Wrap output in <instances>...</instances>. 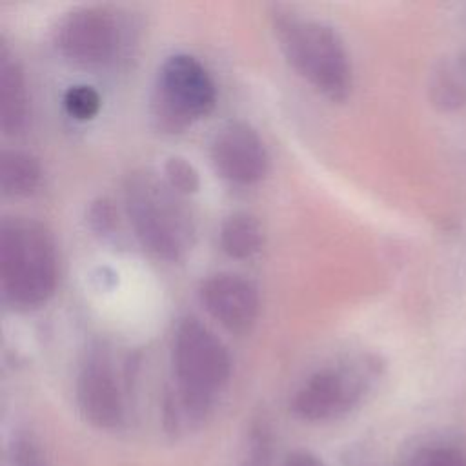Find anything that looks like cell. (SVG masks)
I'll return each instance as SVG.
<instances>
[{
    "label": "cell",
    "instance_id": "3",
    "mask_svg": "<svg viewBox=\"0 0 466 466\" xmlns=\"http://www.w3.org/2000/svg\"><path fill=\"white\" fill-rule=\"evenodd\" d=\"M58 279L56 249L44 224L25 217L0 226V286L5 300L20 309L46 304Z\"/></svg>",
    "mask_w": 466,
    "mask_h": 466
},
{
    "label": "cell",
    "instance_id": "17",
    "mask_svg": "<svg viewBox=\"0 0 466 466\" xmlns=\"http://www.w3.org/2000/svg\"><path fill=\"white\" fill-rule=\"evenodd\" d=\"M271 462V439L264 426L253 428L248 437L242 466H269Z\"/></svg>",
    "mask_w": 466,
    "mask_h": 466
},
{
    "label": "cell",
    "instance_id": "8",
    "mask_svg": "<svg viewBox=\"0 0 466 466\" xmlns=\"http://www.w3.org/2000/svg\"><path fill=\"white\" fill-rule=\"evenodd\" d=\"M211 162L220 177L249 186L268 173L269 158L258 133L246 122H228L211 140Z\"/></svg>",
    "mask_w": 466,
    "mask_h": 466
},
{
    "label": "cell",
    "instance_id": "15",
    "mask_svg": "<svg viewBox=\"0 0 466 466\" xmlns=\"http://www.w3.org/2000/svg\"><path fill=\"white\" fill-rule=\"evenodd\" d=\"M408 466H466V455L450 444H428L411 455Z\"/></svg>",
    "mask_w": 466,
    "mask_h": 466
},
{
    "label": "cell",
    "instance_id": "19",
    "mask_svg": "<svg viewBox=\"0 0 466 466\" xmlns=\"http://www.w3.org/2000/svg\"><path fill=\"white\" fill-rule=\"evenodd\" d=\"M282 466H322V462L308 451H295V453L288 455V459L284 461Z\"/></svg>",
    "mask_w": 466,
    "mask_h": 466
},
{
    "label": "cell",
    "instance_id": "7",
    "mask_svg": "<svg viewBox=\"0 0 466 466\" xmlns=\"http://www.w3.org/2000/svg\"><path fill=\"white\" fill-rule=\"evenodd\" d=\"M368 373L357 366L324 368L295 391L291 410L309 422H324L350 411L364 393Z\"/></svg>",
    "mask_w": 466,
    "mask_h": 466
},
{
    "label": "cell",
    "instance_id": "9",
    "mask_svg": "<svg viewBox=\"0 0 466 466\" xmlns=\"http://www.w3.org/2000/svg\"><path fill=\"white\" fill-rule=\"evenodd\" d=\"M198 299L206 311L231 333H248L260 311L257 288L235 273H217L202 280Z\"/></svg>",
    "mask_w": 466,
    "mask_h": 466
},
{
    "label": "cell",
    "instance_id": "14",
    "mask_svg": "<svg viewBox=\"0 0 466 466\" xmlns=\"http://www.w3.org/2000/svg\"><path fill=\"white\" fill-rule=\"evenodd\" d=\"M164 180L180 195L195 193L200 186L198 171L184 157H169L164 164Z\"/></svg>",
    "mask_w": 466,
    "mask_h": 466
},
{
    "label": "cell",
    "instance_id": "6",
    "mask_svg": "<svg viewBox=\"0 0 466 466\" xmlns=\"http://www.w3.org/2000/svg\"><path fill=\"white\" fill-rule=\"evenodd\" d=\"M122 42V29L116 16L98 5L69 11L55 29L58 51L82 66H102L111 62Z\"/></svg>",
    "mask_w": 466,
    "mask_h": 466
},
{
    "label": "cell",
    "instance_id": "5",
    "mask_svg": "<svg viewBox=\"0 0 466 466\" xmlns=\"http://www.w3.org/2000/svg\"><path fill=\"white\" fill-rule=\"evenodd\" d=\"M215 100V84L204 66L189 55H171L158 69L151 116L162 131L178 133L208 115Z\"/></svg>",
    "mask_w": 466,
    "mask_h": 466
},
{
    "label": "cell",
    "instance_id": "10",
    "mask_svg": "<svg viewBox=\"0 0 466 466\" xmlns=\"http://www.w3.org/2000/svg\"><path fill=\"white\" fill-rule=\"evenodd\" d=\"M76 402L80 413L96 428L111 430L122 422L124 400L109 359L91 351L76 377Z\"/></svg>",
    "mask_w": 466,
    "mask_h": 466
},
{
    "label": "cell",
    "instance_id": "13",
    "mask_svg": "<svg viewBox=\"0 0 466 466\" xmlns=\"http://www.w3.org/2000/svg\"><path fill=\"white\" fill-rule=\"evenodd\" d=\"M220 246L224 253L233 258L253 257L264 242V233L260 222L244 211L229 215L220 226Z\"/></svg>",
    "mask_w": 466,
    "mask_h": 466
},
{
    "label": "cell",
    "instance_id": "16",
    "mask_svg": "<svg viewBox=\"0 0 466 466\" xmlns=\"http://www.w3.org/2000/svg\"><path fill=\"white\" fill-rule=\"evenodd\" d=\"M66 111L76 120H89L100 109V95L91 86H73L64 95Z\"/></svg>",
    "mask_w": 466,
    "mask_h": 466
},
{
    "label": "cell",
    "instance_id": "4",
    "mask_svg": "<svg viewBox=\"0 0 466 466\" xmlns=\"http://www.w3.org/2000/svg\"><path fill=\"white\" fill-rule=\"evenodd\" d=\"M171 364L177 399L191 415L206 413L231 375L228 348L195 317H184L177 324Z\"/></svg>",
    "mask_w": 466,
    "mask_h": 466
},
{
    "label": "cell",
    "instance_id": "18",
    "mask_svg": "<svg viewBox=\"0 0 466 466\" xmlns=\"http://www.w3.org/2000/svg\"><path fill=\"white\" fill-rule=\"evenodd\" d=\"M89 224L98 233H107L115 226V209L109 200L100 198L91 206Z\"/></svg>",
    "mask_w": 466,
    "mask_h": 466
},
{
    "label": "cell",
    "instance_id": "1",
    "mask_svg": "<svg viewBox=\"0 0 466 466\" xmlns=\"http://www.w3.org/2000/svg\"><path fill=\"white\" fill-rule=\"evenodd\" d=\"M273 33L291 67L333 102L351 93V64L339 33L311 16L273 9Z\"/></svg>",
    "mask_w": 466,
    "mask_h": 466
},
{
    "label": "cell",
    "instance_id": "11",
    "mask_svg": "<svg viewBox=\"0 0 466 466\" xmlns=\"http://www.w3.org/2000/svg\"><path fill=\"white\" fill-rule=\"evenodd\" d=\"M29 95L20 64L5 46L0 49V127L5 135H18L29 122Z\"/></svg>",
    "mask_w": 466,
    "mask_h": 466
},
{
    "label": "cell",
    "instance_id": "2",
    "mask_svg": "<svg viewBox=\"0 0 466 466\" xmlns=\"http://www.w3.org/2000/svg\"><path fill=\"white\" fill-rule=\"evenodd\" d=\"M124 206L140 244L164 260H180L195 242V222L180 193L149 169L126 177Z\"/></svg>",
    "mask_w": 466,
    "mask_h": 466
},
{
    "label": "cell",
    "instance_id": "12",
    "mask_svg": "<svg viewBox=\"0 0 466 466\" xmlns=\"http://www.w3.org/2000/svg\"><path fill=\"white\" fill-rule=\"evenodd\" d=\"M42 178V167L36 157L27 151L7 149L0 158V186L9 197L31 195Z\"/></svg>",
    "mask_w": 466,
    "mask_h": 466
}]
</instances>
